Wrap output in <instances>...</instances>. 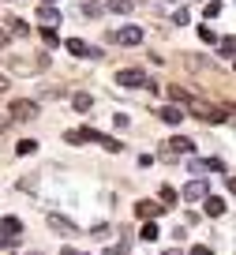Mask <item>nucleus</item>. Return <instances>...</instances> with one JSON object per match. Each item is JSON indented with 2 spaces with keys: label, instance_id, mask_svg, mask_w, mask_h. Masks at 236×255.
Instances as JSON below:
<instances>
[{
  "label": "nucleus",
  "instance_id": "1a4fd4ad",
  "mask_svg": "<svg viewBox=\"0 0 236 255\" xmlns=\"http://www.w3.org/2000/svg\"><path fill=\"white\" fill-rule=\"evenodd\" d=\"M113 41H120V45H139V41H142V30H139V26H124V30L113 34Z\"/></svg>",
  "mask_w": 236,
  "mask_h": 255
},
{
  "label": "nucleus",
  "instance_id": "c9c22d12",
  "mask_svg": "<svg viewBox=\"0 0 236 255\" xmlns=\"http://www.w3.org/2000/svg\"><path fill=\"white\" fill-rule=\"evenodd\" d=\"M41 4H56V0H41Z\"/></svg>",
  "mask_w": 236,
  "mask_h": 255
},
{
  "label": "nucleus",
  "instance_id": "5701e85b",
  "mask_svg": "<svg viewBox=\"0 0 236 255\" xmlns=\"http://www.w3.org/2000/svg\"><path fill=\"white\" fill-rule=\"evenodd\" d=\"M169 98H173V102H191V94L184 87H169Z\"/></svg>",
  "mask_w": 236,
  "mask_h": 255
},
{
  "label": "nucleus",
  "instance_id": "4468645a",
  "mask_svg": "<svg viewBox=\"0 0 236 255\" xmlns=\"http://www.w3.org/2000/svg\"><path fill=\"white\" fill-rule=\"evenodd\" d=\"M157 117L165 120V124H180V120H184V109H180V105H165V109L157 113Z\"/></svg>",
  "mask_w": 236,
  "mask_h": 255
},
{
  "label": "nucleus",
  "instance_id": "6e6552de",
  "mask_svg": "<svg viewBox=\"0 0 236 255\" xmlns=\"http://www.w3.org/2000/svg\"><path fill=\"white\" fill-rule=\"evenodd\" d=\"M203 195H206V180L203 176H191V184L184 188V199L188 203H203Z\"/></svg>",
  "mask_w": 236,
  "mask_h": 255
},
{
  "label": "nucleus",
  "instance_id": "f257e3e1",
  "mask_svg": "<svg viewBox=\"0 0 236 255\" xmlns=\"http://www.w3.org/2000/svg\"><path fill=\"white\" fill-rule=\"evenodd\" d=\"M38 117V102H30V98H15V102L8 105V120H19V124H26V120Z\"/></svg>",
  "mask_w": 236,
  "mask_h": 255
},
{
  "label": "nucleus",
  "instance_id": "f704fd0d",
  "mask_svg": "<svg viewBox=\"0 0 236 255\" xmlns=\"http://www.w3.org/2000/svg\"><path fill=\"white\" fill-rule=\"evenodd\" d=\"M165 255H184V252H176V248H169V252H165Z\"/></svg>",
  "mask_w": 236,
  "mask_h": 255
},
{
  "label": "nucleus",
  "instance_id": "dca6fc26",
  "mask_svg": "<svg viewBox=\"0 0 236 255\" xmlns=\"http://www.w3.org/2000/svg\"><path fill=\"white\" fill-rule=\"evenodd\" d=\"M135 8V0H105V11H117V15H127Z\"/></svg>",
  "mask_w": 236,
  "mask_h": 255
},
{
  "label": "nucleus",
  "instance_id": "a211bd4d",
  "mask_svg": "<svg viewBox=\"0 0 236 255\" xmlns=\"http://www.w3.org/2000/svg\"><path fill=\"white\" fill-rule=\"evenodd\" d=\"M41 41H45L49 49H56V45H60V38H56V26H41Z\"/></svg>",
  "mask_w": 236,
  "mask_h": 255
},
{
  "label": "nucleus",
  "instance_id": "393cba45",
  "mask_svg": "<svg viewBox=\"0 0 236 255\" xmlns=\"http://www.w3.org/2000/svg\"><path fill=\"white\" fill-rule=\"evenodd\" d=\"M221 15V0H206V19H218Z\"/></svg>",
  "mask_w": 236,
  "mask_h": 255
},
{
  "label": "nucleus",
  "instance_id": "7ed1b4c3",
  "mask_svg": "<svg viewBox=\"0 0 236 255\" xmlns=\"http://www.w3.org/2000/svg\"><path fill=\"white\" fill-rule=\"evenodd\" d=\"M64 45H68V53H71V56H79V60H102V56H105V49L87 45V41H79V38H68Z\"/></svg>",
  "mask_w": 236,
  "mask_h": 255
},
{
  "label": "nucleus",
  "instance_id": "e433bc0d",
  "mask_svg": "<svg viewBox=\"0 0 236 255\" xmlns=\"http://www.w3.org/2000/svg\"><path fill=\"white\" fill-rule=\"evenodd\" d=\"M169 4H176V0H169Z\"/></svg>",
  "mask_w": 236,
  "mask_h": 255
},
{
  "label": "nucleus",
  "instance_id": "0eeeda50",
  "mask_svg": "<svg viewBox=\"0 0 236 255\" xmlns=\"http://www.w3.org/2000/svg\"><path fill=\"white\" fill-rule=\"evenodd\" d=\"M203 210H206V218H221L229 210V203L221 195H203Z\"/></svg>",
  "mask_w": 236,
  "mask_h": 255
},
{
  "label": "nucleus",
  "instance_id": "9d476101",
  "mask_svg": "<svg viewBox=\"0 0 236 255\" xmlns=\"http://www.w3.org/2000/svg\"><path fill=\"white\" fill-rule=\"evenodd\" d=\"M38 23L41 26H56L60 23V11H56L53 4H38Z\"/></svg>",
  "mask_w": 236,
  "mask_h": 255
},
{
  "label": "nucleus",
  "instance_id": "6ab92c4d",
  "mask_svg": "<svg viewBox=\"0 0 236 255\" xmlns=\"http://www.w3.org/2000/svg\"><path fill=\"white\" fill-rule=\"evenodd\" d=\"M218 45H221V56H225V60H233V49H236V38H233V34H225Z\"/></svg>",
  "mask_w": 236,
  "mask_h": 255
},
{
  "label": "nucleus",
  "instance_id": "4be33fe9",
  "mask_svg": "<svg viewBox=\"0 0 236 255\" xmlns=\"http://www.w3.org/2000/svg\"><path fill=\"white\" fill-rule=\"evenodd\" d=\"M83 11H87L90 19H98V15H105V8L102 4H98V0H87V4H83Z\"/></svg>",
  "mask_w": 236,
  "mask_h": 255
},
{
  "label": "nucleus",
  "instance_id": "c85d7f7f",
  "mask_svg": "<svg viewBox=\"0 0 236 255\" xmlns=\"http://www.w3.org/2000/svg\"><path fill=\"white\" fill-rule=\"evenodd\" d=\"M199 38H203V41H206V45H214V41H218V34H214V30H210V26H203V30H199Z\"/></svg>",
  "mask_w": 236,
  "mask_h": 255
},
{
  "label": "nucleus",
  "instance_id": "f8f14e48",
  "mask_svg": "<svg viewBox=\"0 0 236 255\" xmlns=\"http://www.w3.org/2000/svg\"><path fill=\"white\" fill-rule=\"evenodd\" d=\"M169 150H173V154H191V150H195V143L184 139V135H173V139H169Z\"/></svg>",
  "mask_w": 236,
  "mask_h": 255
},
{
  "label": "nucleus",
  "instance_id": "bb28decb",
  "mask_svg": "<svg viewBox=\"0 0 236 255\" xmlns=\"http://www.w3.org/2000/svg\"><path fill=\"white\" fill-rule=\"evenodd\" d=\"M188 173H191V176H203V173H206V161H195V158H191V161H188Z\"/></svg>",
  "mask_w": 236,
  "mask_h": 255
},
{
  "label": "nucleus",
  "instance_id": "aec40b11",
  "mask_svg": "<svg viewBox=\"0 0 236 255\" xmlns=\"http://www.w3.org/2000/svg\"><path fill=\"white\" fill-rule=\"evenodd\" d=\"M161 207H165V210H173V207H176V188H169V184L161 188Z\"/></svg>",
  "mask_w": 236,
  "mask_h": 255
},
{
  "label": "nucleus",
  "instance_id": "c756f323",
  "mask_svg": "<svg viewBox=\"0 0 236 255\" xmlns=\"http://www.w3.org/2000/svg\"><path fill=\"white\" fill-rule=\"evenodd\" d=\"M113 120H117V128H127V124H131V117H127V113H117Z\"/></svg>",
  "mask_w": 236,
  "mask_h": 255
},
{
  "label": "nucleus",
  "instance_id": "412c9836",
  "mask_svg": "<svg viewBox=\"0 0 236 255\" xmlns=\"http://www.w3.org/2000/svg\"><path fill=\"white\" fill-rule=\"evenodd\" d=\"M157 233H161V229L154 225V218H146V222H142V233H139V237H142V240H157Z\"/></svg>",
  "mask_w": 236,
  "mask_h": 255
},
{
  "label": "nucleus",
  "instance_id": "9b49d317",
  "mask_svg": "<svg viewBox=\"0 0 236 255\" xmlns=\"http://www.w3.org/2000/svg\"><path fill=\"white\" fill-rule=\"evenodd\" d=\"M157 214H165L161 203H135V218H142V222H146V218H157Z\"/></svg>",
  "mask_w": 236,
  "mask_h": 255
},
{
  "label": "nucleus",
  "instance_id": "cd10ccee",
  "mask_svg": "<svg viewBox=\"0 0 236 255\" xmlns=\"http://www.w3.org/2000/svg\"><path fill=\"white\" fill-rule=\"evenodd\" d=\"M38 150V143H34V139H23V143L15 146V154H34Z\"/></svg>",
  "mask_w": 236,
  "mask_h": 255
},
{
  "label": "nucleus",
  "instance_id": "b1692460",
  "mask_svg": "<svg viewBox=\"0 0 236 255\" xmlns=\"http://www.w3.org/2000/svg\"><path fill=\"white\" fill-rule=\"evenodd\" d=\"M173 23H176V26H188V23H191L188 8H176V11H173Z\"/></svg>",
  "mask_w": 236,
  "mask_h": 255
},
{
  "label": "nucleus",
  "instance_id": "f03ea898",
  "mask_svg": "<svg viewBox=\"0 0 236 255\" xmlns=\"http://www.w3.org/2000/svg\"><path fill=\"white\" fill-rule=\"evenodd\" d=\"M191 109H195V117L210 120V124H229V120H233V105L218 109V105H195V102H191Z\"/></svg>",
  "mask_w": 236,
  "mask_h": 255
},
{
  "label": "nucleus",
  "instance_id": "473e14b6",
  "mask_svg": "<svg viewBox=\"0 0 236 255\" xmlns=\"http://www.w3.org/2000/svg\"><path fill=\"white\" fill-rule=\"evenodd\" d=\"M4 90H8V75H0V94H4Z\"/></svg>",
  "mask_w": 236,
  "mask_h": 255
},
{
  "label": "nucleus",
  "instance_id": "ddd939ff",
  "mask_svg": "<svg viewBox=\"0 0 236 255\" xmlns=\"http://www.w3.org/2000/svg\"><path fill=\"white\" fill-rule=\"evenodd\" d=\"M0 233H8V237H23V222H19V218H0Z\"/></svg>",
  "mask_w": 236,
  "mask_h": 255
},
{
  "label": "nucleus",
  "instance_id": "72a5a7b5",
  "mask_svg": "<svg viewBox=\"0 0 236 255\" xmlns=\"http://www.w3.org/2000/svg\"><path fill=\"white\" fill-rule=\"evenodd\" d=\"M0 45H8V30H0Z\"/></svg>",
  "mask_w": 236,
  "mask_h": 255
},
{
  "label": "nucleus",
  "instance_id": "a878e982",
  "mask_svg": "<svg viewBox=\"0 0 236 255\" xmlns=\"http://www.w3.org/2000/svg\"><path fill=\"white\" fill-rule=\"evenodd\" d=\"M102 146H105V150H113V154H120V150H124V143H120V139H109V135L102 139Z\"/></svg>",
  "mask_w": 236,
  "mask_h": 255
},
{
  "label": "nucleus",
  "instance_id": "2f4dec72",
  "mask_svg": "<svg viewBox=\"0 0 236 255\" xmlns=\"http://www.w3.org/2000/svg\"><path fill=\"white\" fill-rule=\"evenodd\" d=\"M120 252H124V244H117V248H109V252H105V255H120Z\"/></svg>",
  "mask_w": 236,
  "mask_h": 255
},
{
  "label": "nucleus",
  "instance_id": "20e7f679",
  "mask_svg": "<svg viewBox=\"0 0 236 255\" xmlns=\"http://www.w3.org/2000/svg\"><path fill=\"white\" fill-rule=\"evenodd\" d=\"M45 225H49V229H56V233H60V237H75V222H68V218H64V214H45Z\"/></svg>",
  "mask_w": 236,
  "mask_h": 255
},
{
  "label": "nucleus",
  "instance_id": "f3484780",
  "mask_svg": "<svg viewBox=\"0 0 236 255\" xmlns=\"http://www.w3.org/2000/svg\"><path fill=\"white\" fill-rule=\"evenodd\" d=\"M71 105H75L79 113H87L90 105H94V98H90V94H71Z\"/></svg>",
  "mask_w": 236,
  "mask_h": 255
},
{
  "label": "nucleus",
  "instance_id": "2eb2a0df",
  "mask_svg": "<svg viewBox=\"0 0 236 255\" xmlns=\"http://www.w3.org/2000/svg\"><path fill=\"white\" fill-rule=\"evenodd\" d=\"M4 26H8V34H15V38H26V34H30V26H26L23 19H15V15L4 19Z\"/></svg>",
  "mask_w": 236,
  "mask_h": 255
},
{
  "label": "nucleus",
  "instance_id": "7c9ffc66",
  "mask_svg": "<svg viewBox=\"0 0 236 255\" xmlns=\"http://www.w3.org/2000/svg\"><path fill=\"white\" fill-rule=\"evenodd\" d=\"M191 255H214V252H210L206 244H195V248H191Z\"/></svg>",
  "mask_w": 236,
  "mask_h": 255
},
{
  "label": "nucleus",
  "instance_id": "423d86ee",
  "mask_svg": "<svg viewBox=\"0 0 236 255\" xmlns=\"http://www.w3.org/2000/svg\"><path fill=\"white\" fill-rule=\"evenodd\" d=\"M117 83H120L124 90H135V87H146V75H142V72H131V68H124V72L117 75Z\"/></svg>",
  "mask_w": 236,
  "mask_h": 255
},
{
  "label": "nucleus",
  "instance_id": "39448f33",
  "mask_svg": "<svg viewBox=\"0 0 236 255\" xmlns=\"http://www.w3.org/2000/svg\"><path fill=\"white\" fill-rule=\"evenodd\" d=\"M64 139H68V143H102V131H94V128H79V131H68V135H64Z\"/></svg>",
  "mask_w": 236,
  "mask_h": 255
}]
</instances>
